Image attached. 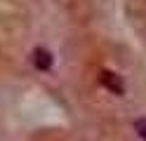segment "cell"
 <instances>
[{
  "mask_svg": "<svg viewBox=\"0 0 146 141\" xmlns=\"http://www.w3.org/2000/svg\"><path fill=\"white\" fill-rule=\"evenodd\" d=\"M99 80H102V85L106 89H111L113 94H125V85L120 80V75H115L111 71H102V75H99Z\"/></svg>",
  "mask_w": 146,
  "mask_h": 141,
  "instance_id": "1",
  "label": "cell"
},
{
  "mask_svg": "<svg viewBox=\"0 0 146 141\" xmlns=\"http://www.w3.org/2000/svg\"><path fill=\"white\" fill-rule=\"evenodd\" d=\"M33 61H35V68H40V71H50L52 68V54L47 50H35L33 52Z\"/></svg>",
  "mask_w": 146,
  "mask_h": 141,
  "instance_id": "2",
  "label": "cell"
},
{
  "mask_svg": "<svg viewBox=\"0 0 146 141\" xmlns=\"http://www.w3.org/2000/svg\"><path fill=\"white\" fill-rule=\"evenodd\" d=\"M134 129H137V134L146 141V120H137L134 122Z\"/></svg>",
  "mask_w": 146,
  "mask_h": 141,
  "instance_id": "3",
  "label": "cell"
}]
</instances>
